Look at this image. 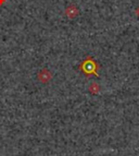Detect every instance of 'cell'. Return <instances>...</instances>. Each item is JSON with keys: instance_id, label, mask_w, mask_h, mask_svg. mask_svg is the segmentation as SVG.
Wrapping results in <instances>:
<instances>
[{"instance_id": "6da1fadb", "label": "cell", "mask_w": 139, "mask_h": 156, "mask_svg": "<svg viewBox=\"0 0 139 156\" xmlns=\"http://www.w3.org/2000/svg\"><path fill=\"white\" fill-rule=\"evenodd\" d=\"M80 69L85 73L86 76H98V69H99V65L96 62L95 60L91 57H87V59H85L82 62V65L80 66Z\"/></svg>"}, {"instance_id": "7a4b0ae2", "label": "cell", "mask_w": 139, "mask_h": 156, "mask_svg": "<svg viewBox=\"0 0 139 156\" xmlns=\"http://www.w3.org/2000/svg\"><path fill=\"white\" fill-rule=\"evenodd\" d=\"M50 78H51V74H50V72L47 69H44V70H41L40 73L38 74V79L40 82H44V83H46V82H48V81L50 80Z\"/></svg>"}, {"instance_id": "277c9868", "label": "cell", "mask_w": 139, "mask_h": 156, "mask_svg": "<svg viewBox=\"0 0 139 156\" xmlns=\"http://www.w3.org/2000/svg\"><path fill=\"white\" fill-rule=\"evenodd\" d=\"M99 91H100V85H99L98 83H96V82H93V83L90 84L89 86V92L91 94H98Z\"/></svg>"}, {"instance_id": "3957f363", "label": "cell", "mask_w": 139, "mask_h": 156, "mask_svg": "<svg viewBox=\"0 0 139 156\" xmlns=\"http://www.w3.org/2000/svg\"><path fill=\"white\" fill-rule=\"evenodd\" d=\"M65 13H66V16H69V18L71 19H74L75 16H77L78 13V9L75 7V5H70V7H67L66 8V11H65Z\"/></svg>"}, {"instance_id": "5b68a950", "label": "cell", "mask_w": 139, "mask_h": 156, "mask_svg": "<svg viewBox=\"0 0 139 156\" xmlns=\"http://www.w3.org/2000/svg\"><path fill=\"white\" fill-rule=\"evenodd\" d=\"M136 14L139 16V8H137V10H136Z\"/></svg>"}]
</instances>
